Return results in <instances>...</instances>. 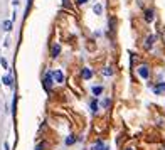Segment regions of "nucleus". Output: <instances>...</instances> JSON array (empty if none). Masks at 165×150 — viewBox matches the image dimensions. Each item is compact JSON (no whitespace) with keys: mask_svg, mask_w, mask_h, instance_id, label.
<instances>
[{"mask_svg":"<svg viewBox=\"0 0 165 150\" xmlns=\"http://www.w3.org/2000/svg\"><path fill=\"white\" fill-rule=\"evenodd\" d=\"M83 78H84V79H89V78L93 76V73H91V69H88V68H84V69H83Z\"/></svg>","mask_w":165,"mask_h":150,"instance_id":"nucleus-10","label":"nucleus"},{"mask_svg":"<svg viewBox=\"0 0 165 150\" xmlns=\"http://www.w3.org/2000/svg\"><path fill=\"white\" fill-rule=\"evenodd\" d=\"M101 93H103V88H101V86H95V88H93V95H95V96L101 95Z\"/></svg>","mask_w":165,"mask_h":150,"instance_id":"nucleus-13","label":"nucleus"},{"mask_svg":"<svg viewBox=\"0 0 165 150\" xmlns=\"http://www.w3.org/2000/svg\"><path fill=\"white\" fill-rule=\"evenodd\" d=\"M76 2H77V5H84L88 0H76Z\"/></svg>","mask_w":165,"mask_h":150,"instance_id":"nucleus-20","label":"nucleus"},{"mask_svg":"<svg viewBox=\"0 0 165 150\" xmlns=\"http://www.w3.org/2000/svg\"><path fill=\"white\" fill-rule=\"evenodd\" d=\"M153 10H145V20L147 22H153Z\"/></svg>","mask_w":165,"mask_h":150,"instance_id":"nucleus-9","label":"nucleus"},{"mask_svg":"<svg viewBox=\"0 0 165 150\" xmlns=\"http://www.w3.org/2000/svg\"><path fill=\"white\" fill-rule=\"evenodd\" d=\"M153 91L157 93V95H160V93L165 91V83H158L157 86H153Z\"/></svg>","mask_w":165,"mask_h":150,"instance_id":"nucleus-7","label":"nucleus"},{"mask_svg":"<svg viewBox=\"0 0 165 150\" xmlns=\"http://www.w3.org/2000/svg\"><path fill=\"white\" fill-rule=\"evenodd\" d=\"M46 148V143H39V145H37V150H44Z\"/></svg>","mask_w":165,"mask_h":150,"instance_id":"nucleus-19","label":"nucleus"},{"mask_svg":"<svg viewBox=\"0 0 165 150\" xmlns=\"http://www.w3.org/2000/svg\"><path fill=\"white\" fill-rule=\"evenodd\" d=\"M74 142H76V137H74V135L66 137V140H64V143H66V145H73Z\"/></svg>","mask_w":165,"mask_h":150,"instance_id":"nucleus-11","label":"nucleus"},{"mask_svg":"<svg viewBox=\"0 0 165 150\" xmlns=\"http://www.w3.org/2000/svg\"><path fill=\"white\" fill-rule=\"evenodd\" d=\"M2 81H4L5 86H12V78L10 76H4V79H2Z\"/></svg>","mask_w":165,"mask_h":150,"instance_id":"nucleus-14","label":"nucleus"},{"mask_svg":"<svg viewBox=\"0 0 165 150\" xmlns=\"http://www.w3.org/2000/svg\"><path fill=\"white\" fill-rule=\"evenodd\" d=\"M153 42H155V36H148L145 39V49H150L153 46Z\"/></svg>","mask_w":165,"mask_h":150,"instance_id":"nucleus-5","label":"nucleus"},{"mask_svg":"<svg viewBox=\"0 0 165 150\" xmlns=\"http://www.w3.org/2000/svg\"><path fill=\"white\" fill-rule=\"evenodd\" d=\"M59 52H61V46H59V44H52V47H51V56H52V58H57Z\"/></svg>","mask_w":165,"mask_h":150,"instance_id":"nucleus-4","label":"nucleus"},{"mask_svg":"<svg viewBox=\"0 0 165 150\" xmlns=\"http://www.w3.org/2000/svg\"><path fill=\"white\" fill-rule=\"evenodd\" d=\"M91 110H93V111L98 110V101H96V99H93V101H91Z\"/></svg>","mask_w":165,"mask_h":150,"instance_id":"nucleus-17","label":"nucleus"},{"mask_svg":"<svg viewBox=\"0 0 165 150\" xmlns=\"http://www.w3.org/2000/svg\"><path fill=\"white\" fill-rule=\"evenodd\" d=\"M110 98H105V99H103V103H101V105H103V108H108V106H110Z\"/></svg>","mask_w":165,"mask_h":150,"instance_id":"nucleus-16","label":"nucleus"},{"mask_svg":"<svg viewBox=\"0 0 165 150\" xmlns=\"http://www.w3.org/2000/svg\"><path fill=\"white\" fill-rule=\"evenodd\" d=\"M103 74H105V76H111V74H113V69H111V68H105Z\"/></svg>","mask_w":165,"mask_h":150,"instance_id":"nucleus-15","label":"nucleus"},{"mask_svg":"<svg viewBox=\"0 0 165 150\" xmlns=\"http://www.w3.org/2000/svg\"><path fill=\"white\" fill-rule=\"evenodd\" d=\"M0 64H2V66H4V68H5V69H7V68H9V64H7V61H5V59H4V58L0 59Z\"/></svg>","mask_w":165,"mask_h":150,"instance_id":"nucleus-18","label":"nucleus"},{"mask_svg":"<svg viewBox=\"0 0 165 150\" xmlns=\"http://www.w3.org/2000/svg\"><path fill=\"white\" fill-rule=\"evenodd\" d=\"M138 74L143 78V79H148V78H150V68L148 66H140L138 68Z\"/></svg>","mask_w":165,"mask_h":150,"instance_id":"nucleus-1","label":"nucleus"},{"mask_svg":"<svg viewBox=\"0 0 165 150\" xmlns=\"http://www.w3.org/2000/svg\"><path fill=\"white\" fill-rule=\"evenodd\" d=\"M93 12H95L96 15H99V14H101V12H103V7H101V5H99V4H96L95 7H93Z\"/></svg>","mask_w":165,"mask_h":150,"instance_id":"nucleus-12","label":"nucleus"},{"mask_svg":"<svg viewBox=\"0 0 165 150\" xmlns=\"http://www.w3.org/2000/svg\"><path fill=\"white\" fill-rule=\"evenodd\" d=\"M91 150H110V148H108V147L105 145V143H103L101 140H98V142H96L95 145L91 147Z\"/></svg>","mask_w":165,"mask_h":150,"instance_id":"nucleus-3","label":"nucleus"},{"mask_svg":"<svg viewBox=\"0 0 165 150\" xmlns=\"http://www.w3.org/2000/svg\"><path fill=\"white\" fill-rule=\"evenodd\" d=\"M126 150H133V148H126Z\"/></svg>","mask_w":165,"mask_h":150,"instance_id":"nucleus-21","label":"nucleus"},{"mask_svg":"<svg viewBox=\"0 0 165 150\" xmlns=\"http://www.w3.org/2000/svg\"><path fill=\"white\" fill-rule=\"evenodd\" d=\"M2 29H4L5 32H10L12 30V20H4V22H2Z\"/></svg>","mask_w":165,"mask_h":150,"instance_id":"nucleus-6","label":"nucleus"},{"mask_svg":"<svg viewBox=\"0 0 165 150\" xmlns=\"http://www.w3.org/2000/svg\"><path fill=\"white\" fill-rule=\"evenodd\" d=\"M51 84H52V76H51V74H47V76H46V79H44V88L47 89V91L51 89Z\"/></svg>","mask_w":165,"mask_h":150,"instance_id":"nucleus-8","label":"nucleus"},{"mask_svg":"<svg viewBox=\"0 0 165 150\" xmlns=\"http://www.w3.org/2000/svg\"><path fill=\"white\" fill-rule=\"evenodd\" d=\"M51 76L54 78V79H56V83H63V81H64V74L61 73V71H59V69H56L54 73L51 74Z\"/></svg>","mask_w":165,"mask_h":150,"instance_id":"nucleus-2","label":"nucleus"},{"mask_svg":"<svg viewBox=\"0 0 165 150\" xmlns=\"http://www.w3.org/2000/svg\"><path fill=\"white\" fill-rule=\"evenodd\" d=\"M162 150H165V147H163V148H162Z\"/></svg>","mask_w":165,"mask_h":150,"instance_id":"nucleus-22","label":"nucleus"}]
</instances>
